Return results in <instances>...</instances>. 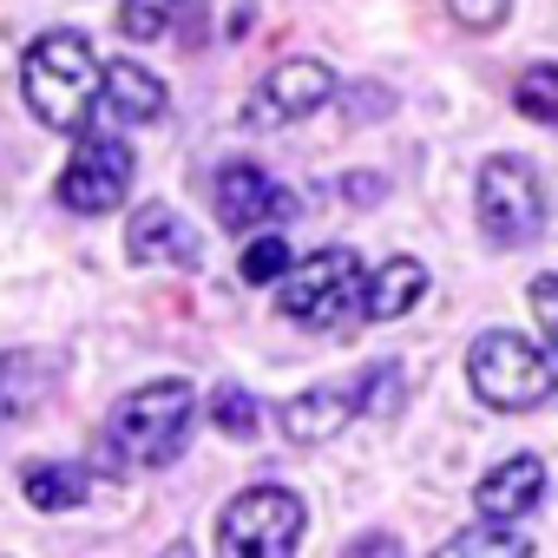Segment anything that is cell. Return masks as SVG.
Here are the masks:
<instances>
[{
	"mask_svg": "<svg viewBox=\"0 0 558 558\" xmlns=\"http://www.w3.org/2000/svg\"><path fill=\"white\" fill-rule=\"evenodd\" d=\"M27 106H34V119L40 125H53V132H86V119L99 112V93H106V66H99V53H93V40L86 34H73V27H60V34H40L34 47H27Z\"/></svg>",
	"mask_w": 558,
	"mask_h": 558,
	"instance_id": "6da1fadb",
	"label": "cell"
},
{
	"mask_svg": "<svg viewBox=\"0 0 558 558\" xmlns=\"http://www.w3.org/2000/svg\"><path fill=\"white\" fill-rule=\"evenodd\" d=\"M191 421H197V388L184 375H165V381H145L132 388L112 421H106V440L119 447V460L132 466H171L191 440Z\"/></svg>",
	"mask_w": 558,
	"mask_h": 558,
	"instance_id": "7a4b0ae2",
	"label": "cell"
},
{
	"mask_svg": "<svg viewBox=\"0 0 558 558\" xmlns=\"http://www.w3.org/2000/svg\"><path fill=\"white\" fill-rule=\"evenodd\" d=\"M466 381L486 408L499 414H532L558 395V362L532 342V336H512V329H486L473 349H466Z\"/></svg>",
	"mask_w": 558,
	"mask_h": 558,
	"instance_id": "3957f363",
	"label": "cell"
},
{
	"mask_svg": "<svg viewBox=\"0 0 558 558\" xmlns=\"http://www.w3.org/2000/svg\"><path fill=\"white\" fill-rule=\"evenodd\" d=\"M303 525H310L303 493L276 486V480L243 486V493L217 512V558H296Z\"/></svg>",
	"mask_w": 558,
	"mask_h": 558,
	"instance_id": "277c9868",
	"label": "cell"
},
{
	"mask_svg": "<svg viewBox=\"0 0 558 558\" xmlns=\"http://www.w3.org/2000/svg\"><path fill=\"white\" fill-rule=\"evenodd\" d=\"M362 296H368V269H362L355 250L336 243V250L303 256V263L283 276L276 310H283L290 323H303V329H342V323L362 310Z\"/></svg>",
	"mask_w": 558,
	"mask_h": 558,
	"instance_id": "5b68a950",
	"label": "cell"
},
{
	"mask_svg": "<svg viewBox=\"0 0 558 558\" xmlns=\"http://www.w3.org/2000/svg\"><path fill=\"white\" fill-rule=\"evenodd\" d=\"M473 210H480V230L499 243V250H525L545 236V184H538V165L532 158H486L480 165V184H473Z\"/></svg>",
	"mask_w": 558,
	"mask_h": 558,
	"instance_id": "8992f818",
	"label": "cell"
},
{
	"mask_svg": "<svg viewBox=\"0 0 558 558\" xmlns=\"http://www.w3.org/2000/svg\"><path fill=\"white\" fill-rule=\"evenodd\" d=\"M132 145L125 138H112V132H86L80 145H73V158H66V171H60V204L66 210H80V217H106V210H119L125 197H132Z\"/></svg>",
	"mask_w": 558,
	"mask_h": 558,
	"instance_id": "52a82bcc",
	"label": "cell"
},
{
	"mask_svg": "<svg viewBox=\"0 0 558 558\" xmlns=\"http://www.w3.org/2000/svg\"><path fill=\"white\" fill-rule=\"evenodd\" d=\"M336 86H342V80H336L323 60H276V66L250 86V99H243V125H256V132L296 125V119L323 112V106L336 99Z\"/></svg>",
	"mask_w": 558,
	"mask_h": 558,
	"instance_id": "ba28073f",
	"label": "cell"
},
{
	"mask_svg": "<svg viewBox=\"0 0 558 558\" xmlns=\"http://www.w3.org/2000/svg\"><path fill=\"white\" fill-rule=\"evenodd\" d=\"M210 204H217V223H223V230H263V223L296 217V191H283L263 165H243V158L217 165Z\"/></svg>",
	"mask_w": 558,
	"mask_h": 558,
	"instance_id": "9c48e42d",
	"label": "cell"
},
{
	"mask_svg": "<svg viewBox=\"0 0 558 558\" xmlns=\"http://www.w3.org/2000/svg\"><path fill=\"white\" fill-rule=\"evenodd\" d=\"M276 421H283V434H290L296 447H323V440H336L349 421H362L355 381H323V388H303V395H290L283 408H276Z\"/></svg>",
	"mask_w": 558,
	"mask_h": 558,
	"instance_id": "30bf717a",
	"label": "cell"
},
{
	"mask_svg": "<svg viewBox=\"0 0 558 558\" xmlns=\"http://www.w3.org/2000/svg\"><path fill=\"white\" fill-rule=\"evenodd\" d=\"M538 499H545V460H532V453L499 460V466L480 473V486H473V506H480L486 525H512V519H525Z\"/></svg>",
	"mask_w": 558,
	"mask_h": 558,
	"instance_id": "8fae6325",
	"label": "cell"
},
{
	"mask_svg": "<svg viewBox=\"0 0 558 558\" xmlns=\"http://www.w3.org/2000/svg\"><path fill=\"white\" fill-rule=\"evenodd\" d=\"M125 256L138 269H151V263H197V236H191V223L171 204H138V217L125 230Z\"/></svg>",
	"mask_w": 558,
	"mask_h": 558,
	"instance_id": "7c38bea8",
	"label": "cell"
},
{
	"mask_svg": "<svg viewBox=\"0 0 558 558\" xmlns=\"http://www.w3.org/2000/svg\"><path fill=\"white\" fill-rule=\"evenodd\" d=\"M421 296H427V263H421V256H388V263L368 276L362 316H368V323H401Z\"/></svg>",
	"mask_w": 558,
	"mask_h": 558,
	"instance_id": "4fadbf2b",
	"label": "cell"
},
{
	"mask_svg": "<svg viewBox=\"0 0 558 558\" xmlns=\"http://www.w3.org/2000/svg\"><path fill=\"white\" fill-rule=\"evenodd\" d=\"M53 381H60V355L53 349H8L0 355V421L27 414Z\"/></svg>",
	"mask_w": 558,
	"mask_h": 558,
	"instance_id": "5bb4252c",
	"label": "cell"
},
{
	"mask_svg": "<svg viewBox=\"0 0 558 558\" xmlns=\"http://www.w3.org/2000/svg\"><path fill=\"white\" fill-rule=\"evenodd\" d=\"M99 106H106L112 119H125V125H145V119L165 112V80L145 73L138 60H112V66H106V93H99Z\"/></svg>",
	"mask_w": 558,
	"mask_h": 558,
	"instance_id": "9a60e30c",
	"label": "cell"
},
{
	"mask_svg": "<svg viewBox=\"0 0 558 558\" xmlns=\"http://www.w3.org/2000/svg\"><path fill=\"white\" fill-rule=\"evenodd\" d=\"M21 493H27V506H34V512H73V506H86L93 473H86V466H73V460H40V466H27V473H21Z\"/></svg>",
	"mask_w": 558,
	"mask_h": 558,
	"instance_id": "2e32d148",
	"label": "cell"
},
{
	"mask_svg": "<svg viewBox=\"0 0 558 558\" xmlns=\"http://www.w3.org/2000/svg\"><path fill=\"white\" fill-rule=\"evenodd\" d=\"M434 558H532V538L525 532H512V525H466V532H453Z\"/></svg>",
	"mask_w": 558,
	"mask_h": 558,
	"instance_id": "e0dca14e",
	"label": "cell"
},
{
	"mask_svg": "<svg viewBox=\"0 0 558 558\" xmlns=\"http://www.w3.org/2000/svg\"><path fill=\"white\" fill-rule=\"evenodd\" d=\"M512 112L532 125H558V66H525L512 80Z\"/></svg>",
	"mask_w": 558,
	"mask_h": 558,
	"instance_id": "ac0fdd59",
	"label": "cell"
},
{
	"mask_svg": "<svg viewBox=\"0 0 558 558\" xmlns=\"http://www.w3.org/2000/svg\"><path fill=\"white\" fill-rule=\"evenodd\" d=\"M236 269H243V283H283V276L296 269V256H290V243H283V236H269V230H263V236L243 250V263H236Z\"/></svg>",
	"mask_w": 558,
	"mask_h": 558,
	"instance_id": "d6986e66",
	"label": "cell"
},
{
	"mask_svg": "<svg viewBox=\"0 0 558 558\" xmlns=\"http://www.w3.org/2000/svg\"><path fill=\"white\" fill-rule=\"evenodd\" d=\"M210 421H217V434L250 440V434H256V421H263V401H256L250 388H223V395L210 401Z\"/></svg>",
	"mask_w": 558,
	"mask_h": 558,
	"instance_id": "ffe728a7",
	"label": "cell"
},
{
	"mask_svg": "<svg viewBox=\"0 0 558 558\" xmlns=\"http://www.w3.org/2000/svg\"><path fill=\"white\" fill-rule=\"evenodd\" d=\"M395 395H401V362H375V368L355 381L362 414H388V408H395Z\"/></svg>",
	"mask_w": 558,
	"mask_h": 558,
	"instance_id": "44dd1931",
	"label": "cell"
},
{
	"mask_svg": "<svg viewBox=\"0 0 558 558\" xmlns=\"http://www.w3.org/2000/svg\"><path fill=\"white\" fill-rule=\"evenodd\" d=\"M171 27V8H165V0H125V8H119V34L125 40H158Z\"/></svg>",
	"mask_w": 558,
	"mask_h": 558,
	"instance_id": "7402d4cb",
	"label": "cell"
},
{
	"mask_svg": "<svg viewBox=\"0 0 558 558\" xmlns=\"http://www.w3.org/2000/svg\"><path fill=\"white\" fill-rule=\"evenodd\" d=\"M447 14H453L466 34H493V27L512 14V0H447Z\"/></svg>",
	"mask_w": 558,
	"mask_h": 558,
	"instance_id": "603a6c76",
	"label": "cell"
},
{
	"mask_svg": "<svg viewBox=\"0 0 558 558\" xmlns=\"http://www.w3.org/2000/svg\"><path fill=\"white\" fill-rule=\"evenodd\" d=\"M532 316H538V329L558 349V276H538V283H532Z\"/></svg>",
	"mask_w": 558,
	"mask_h": 558,
	"instance_id": "cb8c5ba5",
	"label": "cell"
},
{
	"mask_svg": "<svg viewBox=\"0 0 558 558\" xmlns=\"http://www.w3.org/2000/svg\"><path fill=\"white\" fill-rule=\"evenodd\" d=\"M342 558H401V538H395V532H362Z\"/></svg>",
	"mask_w": 558,
	"mask_h": 558,
	"instance_id": "d4e9b609",
	"label": "cell"
},
{
	"mask_svg": "<svg viewBox=\"0 0 558 558\" xmlns=\"http://www.w3.org/2000/svg\"><path fill=\"white\" fill-rule=\"evenodd\" d=\"M342 197H355V204H375V197H381V178H375V171H355V178L342 184Z\"/></svg>",
	"mask_w": 558,
	"mask_h": 558,
	"instance_id": "484cf974",
	"label": "cell"
},
{
	"mask_svg": "<svg viewBox=\"0 0 558 558\" xmlns=\"http://www.w3.org/2000/svg\"><path fill=\"white\" fill-rule=\"evenodd\" d=\"M158 558H197V551H191V545H165Z\"/></svg>",
	"mask_w": 558,
	"mask_h": 558,
	"instance_id": "4316f807",
	"label": "cell"
},
{
	"mask_svg": "<svg viewBox=\"0 0 558 558\" xmlns=\"http://www.w3.org/2000/svg\"><path fill=\"white\" fill-rule=\"evenodd\" d=\"M165 8H178V0H165Z\"/></svg>",
	"mask_w": 558,
	"mask_h": 558,
	"instance_id": "83f0119b",
	"label": "cell"
}]
</instances>
